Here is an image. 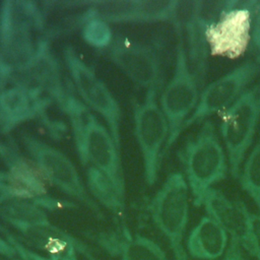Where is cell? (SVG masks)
I'll return each mask as SVG.
<instances>
[{"label":"cell","mask_w":260,"mask_h":260,"mask_svg":"<svg viewBox=\"0 0 260 260\" xmlns=\"http://www.w3.org/2000/svg\"><path fill=\"white\" fill-rule=\"evenodd\" d=\"M14 260H20V259H14Z\"/></svg>","instance_id":"4316f807"},{"label":"cell","mask_w":260,"mask_h":260,"mask_svg":"<svg viewBox=\"0 0 260 260\" xmlns=\"http://www.w3.org/2000/svg\"><path fill=\"white\" fill-rule=\"evenodd\" d=\"M58 104L68 116L81 165L105 173L117 185L126 189L121 150L107 126L98 120L79 98L67 89Z\"/></svg>","instance_id":"6da1fadb"},{"label":"cell","mask_w":260,"mask_h":260,"mask_svg":"<svg viewBox=\"0 0 260 260\" xmlns=\"http://www.w3.org/2000/svg\"><path fill=\"white\" fill-rule=\"evenodd\" d=\"M179 2L177 0H120L93 1L87 13L99 16L108 23L175 22Z\"/></svg>","instance_id":"4fadbf2b"},{"label":"cell","mask_w":260,"mask_h":260,"mask_svg":"<svg viewBox=\"0 0 260 260\" xmlns=\"http://www.w3.org/2000/svg\"><path fill=\"white\" fill-rule=\"evenodd\" d=\"M175 65L171 79L159 96V107L169 124V138L165 152L183 132V127L195 110L200 91L196 73L190 65L183 36L178 31Z\"/></svg>","instance_id":"8992f818"},{"label":"cell","mask_w":260,"mask_h":260,"mask_svg":"<svg viewBox=\"0 0 260 260\" xmlns=\"http://www.w3.org/2000/svg\"><path fill=\"white\" fill-rule=\"evenodd\" d=\"M260 73V62L246 61L206 85L200 92L197 106L184 124L183 131L198 121L226 110L241 96Z\"/></svg>","instance_id":"7c38bea8"},{"label":"cell","mask_w":260,"mask_h":260,"mask_svg":"<svg viewBox=\"0 0 260 260\" xmlns=\"http://www.w3.org/2000/svg\"><path fill=\"white\" fill-rule=\"evenodd\" d=\"M202 206L206 215L215 220L229 235L237 240L243 250L253 254L249 225L250 210L242 201L230 200L220 190L211 188L207 191Z\"/></svg>","instance_id":"9a60e30c"},{"label":"cell","mask_w":260,"mask_h":260,"mask_svg":"<svg viewBox=\"0 0 260 260\" xmlns=\"http://www.w3.org/2000/svg\"><path fill=\"white\" fill-rule=\"evenodd\" d=\"M106 52L108 59L132 82L146 90H158L161 83V61L154 46L115 35Z\"/></svg>","instance_id":"8fae6325"},{"label":"cell","mask_w":260,"mask_h":260,"mask_svg":"<svg viewBox=\"0 0 260 260\" xmlns=\"http://www.w3.org/2000/svg\"><path fill=\"white\" fill-rule=\"evenodd\" d=\"M0 231L4 234V237L7 241L11 243V245L15 248L16 253L23 259V260H49L48 257H44L31 250H28L26 247H24L15 237L11 236L9 232H7L4 229H0Z\"/></svg>","instance_id":"603a6c76"},{"label":"cell","mask_w":260,"mask_h":260,"mask_svg":"<svg viewBox=\"0 0 260 260\" xmlns=\"http://www.w3.org/2000/svg\"><path fill=\"white\" fill-rule=\"evenodd\" d=\"M51 100L19 86L0 88V129L9 132L18 125L41 116Z\"/></svg>","instance_id":"2e32d148"},{"label":"cell","mask_w":260,"mask_h":260,"mask_svg":"<svg viewBox=\"0 0 260 260\" xmlns=\"http://www.w3.org/2000/svg\"><path fill=\"white\" fill-rule=\"evenodd\" d=\"M0 217L12 228L19 224L40 223L49 220L46 211L41 205L31 200L17 197L0 199Z\"/></svg>","instance_id":"d6986e66"},{"label":"cell","mask_w":260,"mask_h":260,"mask_svg":"<svg viewBox=\"0 0 260 260\" xmlns=\"http://www.w3.org/2000/svg\"><path fill=\"white\" fill-rule=\"evenodd\" d=\"M228 233L211 217L204 215L191 230L186 248L197 260H215L222 256L229 246Z\"/></svg>","instance_id":"ac0fdd59"},{"label":"cell","mask_w":260,"mask_h":260,"mask_svg":"<svg viewBox=\"0 0 260 260\" xmlns=\"http://www.w3.org/2000/svg\"><path fill=\"white\" fill-rule=\"evenodd\" d=\"M249 225L252 240V256L260 260V213L249 212Z\"/></svg>","instance_id":"7402d4cb"},{"label":"cell","mask_w":260,"mask_h":260,"mask_svg":"<svg viewBox=\"0 0 260 260\" xmlns=\"http://www.w3.org/2000/svg\"><path fill=\"white\" fill-rule=\"evenodd\" d=\"M257 1H230L219 17L204 32L212 55L237 58L251 42L253 9Z\"/></svg>","instance_id":"30bf717a"},{"label":"cell","mask_w":260,"mask_h":260,"mask_svg":"<svg viewBox=\"0 0 260 260\" xmlns=\"http://www.w3.org/2000/svg\"><path fill=\"white\" fill-rule=\"evenodd\" d=\"M260 120V84L249 87L224 110L219 132L223 141L229 170L234 179L240 171L256 134Z\"/></svg>","instance_id":"52a82bcc"},{"label":"cell","mask_w":260,"mask_h":260,"mask_svg":"<svg viewBox=\"0 0 260 260\" xmlns=\"http://www.w3.org/2000/svg\"><path fill=\"white\" fill-rule=\"evenodd\" d=\"M63 59L75 92L90 111L95 112L104 119L114 141L121 150L122 111L119 103L105 82L79 57L73 47L69 45L64 47Z\"/></svg>","instance_id":"9c48e42d"},{"label":"cell","mask_w":260,"mask_h":260,"mask_svg":"<svg viewBox=\"0 0 260 260\" xmlns=\"http://www.w3.org/2000/svg\"><path fill=\"white\" fill-rule=\"evenodd\" d=\"M100 243L121 260H169L153 240L127 230L100 234Z\"/></svg>","instance_id":"e0dca14e"},{"label":"cell","mask_w":260,"mask_h":260,"mask_svg":"<svg viewBox=\"0 0 260 260\" xmlns=\"http://www.w3.org/2000/svg\"><path fill=\"white\" fill-rule=\"evenodd\" d=\"M179 157L193 204L200 207L207 191L230 172L226 152L211 121H203L197 133L181 148Z\"/></svg>","instance_id":"3957f363"},{"label":"cell","mask_w":260,"mask_h":260,"mask_svg":"<svg viewBox=\"0 0 260 260\" xmlns=\"http://www.w3.org/2000/svg\"><path fill=\"white\" fill-rule=\"evenodd\" d=\"M190 191L183 173H170L150 199L151 221L167 239L175 260H188L183 240L189 219Z\"/></svg>","instance_id":"5b68a950"},{"label":"cell","mask_w":260,"mask_h":260,"mask_svg":"<svg viewBox=\"0 0 260 260\" xmlns=\"http://www.w3.org/2000/svg\"><path fill=\"white\" fill-rule=\"evenodd\" d=\"M222 260H246L243 254V248L237 240L230 239Z\"/></svg>","instance_id":"d4e9b609"},{"label":"cell","mask_w":260,"mask_h":260,"mask_svg":"<svg viewBox=\"0 0 260 260\" xmlns=\"http://www.w3.org/2000/svg\"><path fill=\"white\" fill-rule=\"evenodd\" d=\"M0 158L12 180L15 196L31 200L43 208H54L56 201L48 196L44 180L29 158L11 143L0 140Z\"/></svg>","instance_id":"5bb4252c"},{"label":"cell","mask_w":260,"mask_h":260,"mask_svg":"<svg viewBox=\"0 0 260 260\" xmlns=\"http://www.w3.org/2000/svg\"><path fill=\"white\" fill-rule=\"evenodd\" d=\"M157 91L146 90L142 102H132L133 131L141 154L144 182L148 187L157 180L169 138V124L159 107Z\"/></svg>","instance_id":"ba28073f"},{"label":"cell","mask_w":260,"mask_h":260,"mask_svg":"<svg viewBox=\"0 0 260 260\" xmlns=\"http://www.w3.org/2000/svg\"><path fill=\"white\" fill-rule=\"evenodd\" d=\"M16 254V250L11 243L0 236V255L7 258H13Z\"/></svg>","instance_id":"484cf974"},{"label":"cell","mask_w":260,"mask_h":260,"mask_svg":"<svg viewBox=\"0 0 260 260\" xmlns=\"http://www.w3.org/2000/svg\"><path fill=\"white\" fill-rule=\"evenodd\" d=\"M82 40L98 50H107L112 44L115 35L110 23L93 14L85 12L81 27Z\"/></svg>","instance_id":"44dd1931"},{"label":"cell","mask_w":260,"mask_h":260,"mask_svg":"<svg viewBox=\"0 0 260 260\" xmlns=\"http://www.w3.org/2000/svg\"><path fill=\"white\" fill-rule=\"evenodd\" d=\"M20 137L29 159L45 182L103 218L101 206L91 197L74 164L66 154L30 133L23 132Z\"/></svg>","instance_id":"277c9868"},{"label":"cell","mask_w":260,"mask_h":260,"mask_svg":"<svg viewBox=\"0 0 260 260\" xmlns=\"http://www.w3.org/2000/svg\"><path fill=\"white\" fill-rule=\"evenodd\" d=\"M44 12L35 1L5 0L0 6V78L31 63L49 44L40 37Z\"/></svg>","instance_id":"7a4b0ae2"},{"label":"cell","mask_w":260,"mask_h":260,"mask_svg":"<svg viewBox=\"0 0 260 260\" xmlns=\"http://www.w3.org/2000/svg\"><path fill=\"white\" fill-rule=\"evenodd\" d=\"M251 43L253 47L260 51V1H257L253 9Z\"/></svg>","instance_id":"cb8c5ba5"},{"label":"cell","mask_w":260,"mask_h":260,"mask_svg":"<svg viewBox=\"0 0 260 260\" xmlns=\"http://www.w3.org/2000/svg\"><path fill=\"white\" fill-rule=\"evenodd\" d=\"M243 162L237 180L260 213V137Z\"/></svg>","instance_id":"ffe728a7"}]
</instances>
